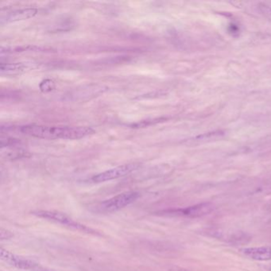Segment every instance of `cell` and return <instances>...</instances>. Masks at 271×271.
Instances as JSON below:
<instances>
[{"mask_svg":"<svg viewBox=\"0 0 271 271\" xmlns=\"http://www.w3.org/2000/svg\"><path fill=\"white\" fill-rule=\"evenodd\" d=\"M24 135L43 139L75 140L93 135L95 130L89 126H54L27 125L20 127Z\"/></svg>","mask_w":271,"mask_h":271,"instance_id":"1","label":"cell"},{"mask_svg":"<svg viewBox=\"0 0 271 271\" xmlns=\"http://www.w3.org/2000/svg\"><path fill=\"white\" fill-rule=\"evenodd\" d=\"M33 215H37L38 217L42 219H48V220H52L56 222L58 224L65 225L68 228H73V229L81 231V232H86V233H94L95 231L89 228L87 226L80 224L78 222L75 221L74 219L68 217L65 214L61 213L59 211H46V210H42V211H33Z\"/></svg>","mask_w":271,"mask_h":271,"instance_id":"2","label":"cell"},{"mask_svg":"<svg viewBox=\"0 0 271 271\" xmlns=\"http://www.w3.org/2000/svg\"><path fill=\"white\" fill-rule=\"evenodd\" d=\"M139 197V193L137 192H126L106 200L102 202L99 208L107 212L118 211L134 203Z\"/></svg>","mask_w":271,"mask_h":271,"instance_id":"3","label":"cell"},{"mask_svg":"<svg viewBox=\"0 0 271 271\" xmlns=\"http://www.w3.org/2000/svg\"><path fill=\"white\" fill-rule=\"evenodd\" d=\"M139 167V164L135 163L126 164L122 166H117L111 170H106L104 172L96 174L91 178V181L95 183H101L115 180V179H118L128 175L130 173L138 170Z\"/></svg>","mask_w":271,"mask_h":271,"instance_id":"4","label":"cell"},{"mask_svg":"<svg viewBox=\"0 0 271 271\" xmlns=\"http://www.w3.org/2000/svg\"><path fill=\"white\" fill-rule=\"evenodd\" d=\"M214 210V205L210 202L197 204L185 209H174L166 211V214L188 218H199L211 213Z\"/></svg>","mask_w":271,"mask_h":271,"instance_id":"5","label":"cell"},{"mask_svg":"<svg viewBox=\"0 0 271 271\" xmlns=\"http://www.w3.org/2000/svg\"><path fill=\"white\" fill-rule=\"evenodd\" d=\"M0 256H1V259L6 264L15 267L17 269L33 271L37 265L35 263H33V261L18 256L2 247L0 249Z\"/></svg>","mask_w":271,"mask_h":271,"instance_id":"6","label":"cell"},{"mask_svg":"<svg viewBox=\"0 0 271 271\" xmlns=\"http://www.w3.org/2000/svg\"><path fill=\"white\" fill-rule=\"evenodd\" d=\"M37 14V9L24 8L15 10L11 12L6 13V15L2 14L0 18V23L2 25L6 23H15V22L23 21L26 19L33 18Z\"/></svg>","mask_w":271,"mask_h":271,"instance_id":"7","label":"cell"},{"mask_svg":"<svg viewBox=\"0 0 271 271\" xmlns=\"http://www.w3.org/2000/svg\"><path fill=\"white\" fill-rule=\"evenodd\" d=\"M217 234L215 237L224 239L227 242L235 245L246 244L251 240V236L243 232H223L221 231L214 232Z\"/></svg>","mask_w":271,"mask_h":271,"instance_id":"8","label":"cell"},{"mask_svg":"<svg viewBox=\"0 0 271 271\" xmlns=\"http://www.w3.org/2000/svg\"><path fill=\"white\" fill-rule=\"evenodd\" d=\"M36 68L33 62L11 63V64H1L0 72L2 75H17L32 70Z\"/></svg>","mask_w":271,"mask_h":271,"instance_id":"9","label":"cell"},{"mask_svg":"<svg viewBox=\"0 0 271 271\" xmlns=\"http://www.w3.org/2000/svg\"><path fill=\"white\" fill-rule=\"evenodd\" d=\"M242 253L250 259L256 261L271 260V246L248 247L242 250Z\"/></svg>","mask_w":271,"mask_h":271,"instance_id":"10","label":"cell"},{"mask_svg":"<svg viewBox=\"0 0 271 271\" xmlns=\"http://www.w3.org/2000/svg\"><path fill=\"white\" fill-rule=\"evenodd\" d=\"M54 87H55V85H54V81H50V80H46V81H42L41 85H40V89L45 92L52 91Z\"/></svg>","mask_w":271,"mask_h":271,"instance_id":"11","label":"cell"},{"mask_svg":"<svg viewBox=\"0 0 271 271\" xmlns=\"http://www.w3.org/2000/svg\"><path fill=\"white\" fill-rule=\"evenodd\" d=\"M0 237H1V240H9V239L12 238L13 235L11 234V232L6 231V230L3 229V228H1V231H0Z\"/></svg>","mask_w":271,"mask_h":271,"instance_id":"12","label":"cell"},{"mask_svg":"<svg viewBox=\"0 0 271 271\" xmlns=\"http://www.w3.org/2000/svg\"><path fill=\"white\" fill-rule=\"evenodd\" d=\"M33 271H55L54 270L47 269V268H44V267H40V266H36L35 268Z\"/></svg>","mask_w":271,"mask_h":271,"instance_id":"13","label":"cell"},{"mask_svg":"<svg viewBox=\"0 0 271 271\" xmlns=\"http://www.w3.org/2000/svg\"><path fill=\"white\" fill-rule=\"evenodd\" d=\"M269 271H271V267H269Z\"/></svg>","mask_w":271,"mask_h":271,"instance_id":"14","label":"cell"}]
</instances>
